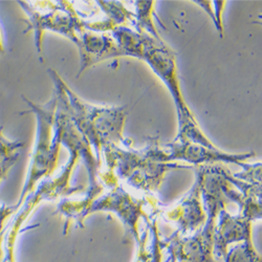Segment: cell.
<instances>
[{"label":"cell","mask_w":262,"mask_h":262,"mask_svg":"<svg viewBox=\"0 0 262 262\" xmlns=\"http://www.w3.org/2000/svg\"><path fill=\"white\" fill-rule=\"evenodd\" d=\"M203 176L199 167L195 170V181L191 189L172 209L165 212V220L177 226V232L190 235L202 229L207 215L202 200Z\"/></svg>","instance_id":"52a82bcc"},{"label":"cell","mask_w":262,"mask_h":262,"mask_svg":"<svg viewBox=\"0 0 262 262\" xmlns=\"http://www.w3.org/2000/svg\"><path fill=\"white\" fill-rule=\"evenodd\" d=\"M243 171L240 173H235L232 176L246 183L250 184H261V163H255V164H245L243 166Z\"/></svg>","instance_id":"e0dca14e"},{"label":"cell","mask_w":262,"mask_h":262,"mask_svg":"<svg viewBox=\"0 0 262 262\" xmlns=\"http://www.w3.org/2000/svg\"><path fill=\"white\" fill-rule=\"evenodd\" d=\"M136 58L144 60L149 65L166 85L173 98L179 120V131L174 141L190 142L208 148H216L205 136L184 100L178 78L176 55L165 45L164 41H159L147 34H143L141 47Z\"/></svg>","instance_id":"3957f363"},{"label":"cell","mask_w":262,"mask_h":262,"mask_svg":"<svg viewBox=\"0 0 262 262\" xmlns=\"http://www.w3.org/2000/svg\"><path fill=\"white\" fill-rule=\"evenodd\" d=\"M48 73L54 82V93L64 106L75 127L90 143L100 165L104 147L109 145L131 147V144L123 137L127 117L125 107H98L91 105L80 99L56 71L50 69Z\"/></svg>","instance_id":"6da1fadb"},{"label":"cell","mask_w":262,"mask_h":262,"mask_svg":"<svg viewBox=\"0 0 262 262\" xmlns=\"http://www.w3.org/2000/svg\"><path fill=\"white\" fill-rule=\"evenodd\" d=\"M6 52L5 49V42H4V37H3V33L2 30H0V57H2Z\"/></svg>","instance_id":"603a6c76"},{"label":"cell","mask_w":262,"mask_h":262,"mask_svg":"<svg viewBox=\"0 0 262 262\" xmlns=\"http://www.w3.org/2000/svg\"><path fill=\"white\" fill-rule=\"evenodd\" d=\"M213 6L215 7V19H216V30L220 34V36L223 38L224 37V26H223V18H222V14L224 11V7L226 5L225 2H212Z\"/></svg>","instance_id":"d6986e66"},{"label":"cell","mask_w":262,"mask_h":262,"mask_svg":"<svg viewBox=\"0 0 262 262\" xmlns=\"http://www.w3.org/2000/svg\"><path fill=\"white\" fill-rule=\"evenodd\" d=\"M24 146L25 144L21 141H11L6 138L3 127L0 126V163L19 156V150Z\"/></svg>","instance_id":"5bb4252c"},{"label":"cell","mask_w":262,"mask_h":262,"mask_svg":"<svg viewBox=\"0 0 262 262\" xmlns=\"http://www.w3.org/2000/svg\"><path fill=\"white\" fill-rule=\"evenodd\" d=\"M167 159L169 163L174 161H184L194 167L204 165H212L214 163H227L235 164L243 168L246 161L255 157V152H247V154H227L225 151L216 148H208L199 144L190 142H176L173 141L165 145Z\"/></svg>","instance_id":"ba28073f"},{"label":"cell","mask_w":262,"mask_h":262,"mask_svg":"<svg viewBox=\"0 0 262 262\" xmlns=\"http://www.w3.org/2000/svg\"><path fill=\"white\" fill-rule=\"evenodd\" d=\"M152 259H154V246L150 239L149 228L147 227L138 244V253L135 262H152Z\"/></svg>","instance_id":"2e32d148"},{"label":"cell","mask_w":262,"mask_h":262,"mask_svg":"<svg viewBox=\"0 0 262 262\" xmlns=\"http://www.w3.org/2000/svg\"><path fill=\"white\" fill-rule=\"evenodd\" d=\"M204 208L207 220L202 229L190 235L176 231L169 237L161 238V248L169 256L166 262H216L213 256V234L217 215L226 207L218 201H209Z\"/></svg>","instance_id":"5b68a950"},{"label":"cell","mask_w":262,"mask_h":262,"mask_svg":"<svg viewBox=\"0 0 262 262\" xmlns=\"http://www.w3.org/2000/svg\"><path fill=\"white\" fill-rule=\"evenodd\" d=\"M80 52V71L78 77L93 65L112 58L123 57L114 38L104 34H97L83 28L78 33L76 45Z\"/></svg>","instance_id":"30bf717a"},{"label":"cell","mask_w":262,"mask_h":262,"mask_svg":"<svg viewBox=\"0 0 262 262\" xmlns=\"http://www.w3.org/2000/svg\"><path fill=\"white\" fill-rule=\"evenodd\" d=\"M223 193L226 199L230 202H233L239 207V214L248 218L251 222L261 220V199L251 198L239 192L236 189H233L231 184L227 181L223 185Z\"/></svg>","instance_id":"8fae6325"},{"label":"cell","mask_w":262,"mask_h":262,"mask_svg":"<svg viewBox=\"0 0 262 262\" xmlns=\"http://www.w3.org/2000/svg\"><path fill=\"white\" fill-rule=\"evenodd\" d=\"M6 232H7V231H4L3 233H0V236H2V235H4V234H6Z\"/></svg>","instance_id":"cb8c5ba5"},{"label":"cell","mask_w":262,"mask_h":262,"mask_svg":"<svg viewBox=\"0 0 262 262\" xmlns=\"http://www.w3.org/2000/svg\"><path fill=\"white\" fill-rule=\"evenodd\" d=\"M102 154L107 171L114 172L118 180L125 181L130 187L148 193L160 189L168 171L192 168L176 162L169 163L159 138L149 139L147 145L140 150L109 145L102 149Z\"/></svg>","instance_id":"7a4b0ae2"},{"label":"cell","mask_w":262,"mask_h":262,"mask_svg":"<svg viewBox=\"0 0 262 262\" xmlns=\"http://www.w3.org/2000/svg\"><path fill=\"white\" fill-rule=\"evenodd\" d=\"M223 260L224 262H262L260 254L254 247L253 239L231 246Z\"/></svg>","instance_id":"4fadbf2b"},{"label":"cell","mask_w":262,"mask_h":262,"mask_svg":"<svg viewBox=\"0 0 262 262\" xmlns=\"http://www.w3.org/2000/svg\"><path fill=\"white\" fill-rule=\"evenodd\" d=\"M147 203L148 199L138 200L118 185L108 189L107 192H103L94 200L89 209V216L97 212L116 214L126 230V235L133 238L138 245L141 240L139 233L140 218L143 217L145 222L150 218L144 211V206Z\"/></svg>","instance_id":"8992f818"},{"label":"cell","mask_w":262,"mask_h":262,"mask_svg":"<svg viewBox=\"0 0 262 262\" xmlns=\"http://www.w3.org/2000/svg\"><path fill=\"white\" fill-rule=\"evenodd\" d=\"M17 209L14 206H8L6 204H0V233L7 231V222L15 215Z\"/></svg>","instance_id":"ac0fdd59"},{"label":"cell","mask_w":262,"mask_h":262,"mask_svg":"<svg viewBox=\"0 0 262 262\" xmlns=\"http://www.w3.org/2000/svg\"><path fill=\"white\" fill-rule=\"evenodd\" d=\"M136 5V30L138 33L147 34L159 41H163L155 27L154 13H156L154 2H137Z\"/></svg>","instance_id":"7c38bea8"},{"label":"cell","mask_w":262,"mask_h":262,"mask_svg":"<svg viewBox=\"0 0 262 262\" xmlns=\"http://www.w3.org/2000/svg\"><path fill=\"white\" fill-rule=\"evenodd\" d=\"M5 235L0 236V262H3L4 257H5V251H4V240H5Z\"/></svg>","instance_id":"7402d4cb"},{"label":"cell","mask_w":262,"mask_h":262,"mask_svg":"<svg viewBox=\"0 0 262 262\" xmlns=\"http://www.w3.org/2000/svg\"><path fill=\"white\" fill-rule=\"evenodd\" d=\"M23 99L28 104L30 111L21 113V115L33 114L36 118L37 129L27 180L21 190L19 200L15 205L17 211L24 204L28 195L35 190L41 181L51 178L57 167L61 146L59 137L54 130L57 108L56 95L53 94L51 100L43 105L36 104L25 96H23Z\"/></svg>","instance_id":"277c9868"},{"label":"cell","mask_w":262,"mask_h":262,"mask_svg":"<svg viewBox=\"0 0 262 262\" xmlns=\"http://www.w3.org/2000/svg\"><path fill=\"white\" fill-rule=\"evenodd\" d=\"M252 224L240 214H230L226 208L220 211L213 234V256L216 261L224 258L231 246L252 239Z\"/></svg>","instance_id":"9c48e42d"},{"label":"cell","mask_w":262,"mask_h":262,"mask_svg":"<svg viewBox=\"0 0 262 262\" xmlns=\"http://www.w3.org/2000/svg\"><path fill=\"white\" fill-rule=\"evenodd\" d=\"M193 4L200 6L203 10L206 11V13L210 16V18L213 20L214 26L216 28V19H215V15L213 12V8H212V2H193Z\"/></svg>","instance_id":"44dd1931"},{"label":"cell","mask_w":262,"mask_h":262,"mask_svg":"<svg viewBox=\"0 0 262 262\" xmlns=\"http://www.w3.org/2000/svg\"><path fill=\"white\" fill-rule=\"evenodd\" d=\"M18 158H19V156L11 158V159H9L5 162L0 163V183H2L6 179V177L8 176V173L10 172V170L14 167V165L18 161Z\"/></svg>","instance_id":"ffe728a7"},{"label":"cell","mask_w":262,"mask_h":262,"mask_svg":"<svg viewBox=\"0 0 262 262\" xmlns=\"http://www.w3.org/2000/svg\"><path fill=\"white\" fill-rule=\"evenodd\" d=\"M149 228V234L152 246H154V259L152 262H163V250L161 248V236L158 229V216L152 215L146 222Z\"/></svg>","instance_id":"9a60e30c"}]
</instances>
